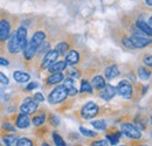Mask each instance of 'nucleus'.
Wrapping results in <instances>:
<instances>
[{"mask_svg": "<svg viewBox=\"0 0 152 146\" xmlns=\"http://www.w3.org/2000/svg\"><path fill=\"white\" fill-rule=\"evenodd\" d=\"M45 39H46V34L43 32H37L31 39V41L26 45L23 49V56L27 60H31L34 56V54L38 52L39 47L45 42Z\"/></svg>", "mask_w": 152, "mask_h": 146, "instance_id": "obj_1", "label": "nucleus"}, {"mask_svg": "<svg viewBox=\"0 0 152 146\" xmlns=\"http://www.w3.org/2000/svg\"><path fill=\"white\" fill-rule=\"evenodd\" d=\"M67 95L68 93H67V89L64 88V85H58V87H56L53 91L49 93L48 99H49V102L52 104H57V103L63 102L66 99Z\"/></svg>", "mask_w": 152, "mask_h": 146, "instance_id": "obj_2", "label": "nucleus"}, {"mask_svg": "<svg viewBox=\"0 0 152 146\" xmlns=\"http://www.w3.org/2000/svg\"><path fill=\"white\" fill-rule=\"evenodd\" d=\"M121 131L123 134H125L126 137L131 138V139H139L142 137V133L139 131V128H137L134 125L130 123H124L121 125Z\"/></svg>", "mask_w": 152, "mask_h": 146, "instance_id": "obj_3", "label": "nucleus"}, {"mask_svg": "<svg viewBox=\"0 0 152 146\" xmlns=\"http://www.w3.org/2000/svg\"><path fill=\"white\" fill-rule=\"evenodd\" d=\"M116 91L125 99H130L132 97V87L129 83V81H121L116 88Z\"/></svg>", "mask_w": 152, "mask_h": 146, "instance_id": "obj_4", "label": "nucleus"}, {"mask_svg": "<svg viewBox=\"0 0 152 146\" xmlns=\"http://www.w3.org/2000/svg\"><path fill=\"white\" fill-rule=\"evenodd\" d=\"M37 109H38V102L34 98H31V97H27L20 107V111L25 115L34 113L37 111Z\"/></svg>", "mask_w": 152, "mask_h": 146, "instance_id": "obj_5", "label": "nucleus"}, {"mask_svg": "<svg viewBox=\"0 0 152 146\" xmlns=\"http://www.w3.org/2000/svg\"><path fill=\"white\" fill-rule=\"evenodd\" d=\"M97 113H98V107L96 105L94 102L87 103L82 108V111H81V115H82V117L84 119H90V118L95 117Z\"/></svg>", "mask_w": 152, "mask_h": 146, "instance_id": "obj_6", "label": "nucleus"}, {"mask_svg": "<svg viewBox=\"0 0 152 146\" xmlns=\"http://www.w3.org/2000/svg\"><path fill=\"white\" fill-rule=\"evenodd\" d=\"M57 57H58V53H57L55 49H54V50H49V52H47L46 55L43 56L41 67H42V68H49V67L56 61Z\"/></svg>", "mask_w": 152, "mask_h": 146, "instance_id": "obj_7", "label": "nucleus"}, {"mask_svg": "<svg viewBox=\"0 0 152 146\" xmlns=\"http://www.w3.org/2000/svg\"><path fill=\"white\" fill-rule=\"evenodd\" d=\"M130 39V42L132 45L133 49L134 48H143V47H146L148 45L151 43V40L150 39H146V37H142V36H131Z\"/></svg>", "mask_w": 152, "mask_h": 146, "instance_id": "obj_8", "label": "nucleus"}, {"mask_svg": "<svg viewBox=\"0 0 152 146\" xmlns=\"http://www.w3.org/2000/svg\"><path fill=\"white\" fill-rule=\"evenodd\" d=\"M15 35H17V40H18L20 49L23 50L26 45H27V29L25 27H20L19 29L17 31Z\"/></svg>", "mask_w": 152, "mask_h": 146, "instance_id": "obj_9", "label": "nucleus"}, {"mask_svg": "<svg viewBox=\"0 0 152 146\" xmlns=\"http://www.w3.org/2000/svg\"><path fill=\"white\" fill-rule=\"evenodd\" d=\"M11 34V27L8 21L1 20L0 21V41H6Z\"/></svg>", "mask_w": 152, "mask_h": 146, "instance_id": "obj_10", "label": "nucleus"}, {"mask_svg": "<svg viewBox=\"0 0 152 146\" xmlns=\"http://www.w3.org/2000/svg\"><path fill=\"white\" fill-rule=\"evenodd\" d=\"M116 93H117L116 88L113 87L111 84H109V85H105V87H104V90L99 93V96H101V98L104 99V101H110V99L114 98Z\"/></svg>", "mask_w": 152, "mask_h": 146, "instance_id": "obj_11", "label": "nucleus"}, {"mask_svg": "<svg viewBox=\"0 0 152 146\" xmlns=\"http://www.w3.org/2000/svg\"><path fill=\"white\" fill-rule=\"evenodd\" d=\"M8 50L11 54H17L19 53L20 50V47H19V43H18V40H17V35L15 33H13L11 35V39H10V43H8Z\"/></svg>", "mask_w": 152, "mask_h": 146, "instance_id": "obj_12", "label": "nucleus"}, {"mask_svg": "<svg viewBox=\"0 0 152 146\" xmlns=\"http://www.w3.org/2000/svg\"><path fill=\"white\" fill-rule=\"evenodd\" d=\"M78 60H80V55L78 53L76 52V50H70L68 55H67V57H66V64H69V66H74L76 64L77 62H78Z\"/></svg>", "mask_w": 152, "mask_h": 146, "instance_id": "obj_13", "label": "nucleus"}, {"mask_svg": "<svg viewBox=\"0 0 152 146\" xmlns=\"http://www.w3.org/2000/svg\"><path fill=\"white\" fill-rule=\"evenodd\" d=\"M29 124H31V120H29L28 116L25 113H21L17 119V126L19 128H27L29 126Z\"/></svg>", "mask_w": 152, "mask_h": 146, "instance_id": "obj_14", "label": "nucleus"}, {"mask_svg": "<svg viewBox=\"0 0 152 146\" xmlns=\"http://www.w3.org/2000/svg\"><path fill=\"white\" fill-rule=\"evenodd\" d=\"M63 80H64V76H63V74L62 73H54L47 78V83H48L49 85L58 84V83L62 82Z\"/></svg>", "mask_w": 152, "mask_h": 146, "instance_id": "obj_15", "label": "nucleus"}, {"mask_svg": "<svg viewBox=\"0 0 152 146\" xmlns=\"http://www.w3.org/2000/svg\"><path fill=\"white\" fill-rule=\"evenodd\" d=\"M13 77H14V80H15L18 83H26V82H28L29 78H31L29 74L25 73V72H21V70L15 72V73L13 74Z\"/></svg>", "mask_w": 152, "mask_h": 146, "instance_id": "obj_16", "label": "nucleus"}, {"mask_svg": "<svg viewBox=\"0 0 152 146\" xmlns=\"http://www.w3.org/2000/svg\"><path fill=\"white\" fill-rule=\"evenodd\" d=\"M136 25H137V27L143 32V33H146L149 36L151 35L152 31H151V27L146 23V20H143V19H138L137 20V22H136Z\"/></svg>", "mask_w": 152, "mask_h": 146, "instance_id": "obj_17", "label": "nucleus"}, {"mask_svg": "<svg viewBox=\"0 0 152 146\" xmlns=\"http://www.w3.org/2000/svg\"><path fill=\"white\" fill-rule=\"evenodd\" d=\"M67 67L64 61H58V62H54L48 69L52 74L54 73H62V70H64V68Z\"/></svg>", "mask_w": 152, "mask_h": 146, "instance_id": "obj_18", "label": "nucleus"}, {"mask_svg": "<svg viewBox=\"0 0 152 146\" xmlns=\"http://www.w3.org/2000/svg\"><path fill=\"white\" fill-rule=\"evenodd\" d=\"M118 75H119V70H118L117 66H110L105 69V77L108 80H114Z\"/></svg>", "mask_w": 152, "mask_h": 146, "instance_id": "obj_19", "label": "nucleus"}, {"mask_svg": "<svg viewBox=\"0 0 152 146\" xmlns=\"http://www.w3.org/2000/svg\"><path fill=\"white\" fill-rule=\"evenodd\" d=\"M93 87L97 89V90H101V89H103L104 87H105V81H104V78L101 76V75H97L95 76L94 78H93Z\"/></svg>", "mask_w": 152, "mask_h": 146, "instance_id": "obj_20", "label": "nucleus"}, {"mask_svg": "<svg viewBox=\"0 0 152 146\" xmlns=\"http://www.w3.org/2000/svg\"><path fill=\"white\" fill-rule=\"evenodd\" d=\"M4 143L6 144V146H15L18 143V138L15 136H5L4 137Z\"/></svg>", "mask_w": 152, "mask_h": 146, "instance_id": "obj_21", "label": "nucleus"}, {"mask_svg": "<svg viewBox=\"0 0 152 146\" xmlns=\"http://www.w3.org/2000/svg\"><path fill=\"white\" fill-rule=\"evenodd\" d=\"M80 91L81 92H93V88H91V85H90V83L87 81V80H83L82 82H81V89H80Z\"/></svg>", "mask_w": 152, "mask_h": 146, "instance_id": "obj_22", "label": "nucleus"}, {"mask_svg": "<svg viewBox=\"0 0 152 146\" xmlns=\"http://www.w3.org/2000/svg\"><path fill=\"white\" fill-rule=\"evenodd\" d=\"M68 49H69V46H68L66 42H61V43H58V45L56 46V48H55V50L58 53V55L66 54V53L68 52Z\"/></svg>", "mask_w": 152, "mask_h": 146, "instance_id": "obj_23", "label": "nucleus"}, {"mask_svg": "<svg viewBox=\"0 0 152 146\" xmlns=\"http://www.w3.org/2000/svg\"><path fill=\"white\" fill-rule=\"evenodd\" d=\"M91 125L96 128V130H99V131H104L107 128V123L103 120V119H99V120H95L91 123Z\"/></svg>", "mask_w": 152, "mask_h": 146, "instance_id": "obj_24", "label": "nucleus"}, {"mask_svg": "<svg viewBox=\"0 0 152 146\" xmlns=\"http://www.w3.org/2000/svg\"><path fill=\"white\" fill-rule=\"evenodd\" d=\"M138 75H139V77H140V80L142 81H148L149 78H150V72L149 70H146L145 68H139L138 69Z\"/></svg>", "mask_w": 152, "mask_h": 146, "instance_id": "obj_25", "label": "nucleus"}, {"mask_svg": "<svg viewBox=\"0 0 152 146\" xmlns=\"http://www.w3.org/2000/svg\"><path fill=\"white\" fill-rule=\"evenodd\" d=\"M45 120H46V116H45V113H41V115H38L33 118V124L35 126H40L45 123Z\"/></svg>", "mask_w": 152, "mask_h": 146, "instance_id": "obj_26", "label": "nucleus"}, {"mask_svg": "<svg viewBox=\"0 0 152 146\" xmlns=\"http://www.w3.org/2000/svg\"><path fill=\"white\" fill-rule=\"evenodd\" d=\"M107 139L110 142L111 145H116L119 142V133H113V134H108Z\"/></svg>", "mask_w": 152, "mask_h": 146, "instance_id": "obj_27", "label": "nucleus"}, {"mask_svg": "<svg viewBox=\"0 0 152 146\" xmlns=\"http://www.w3.org/2000/svg\"><path fill=\"white\" fill-rule=\"evenodd\" d=\"M53 139H54V143H55V145L56 146H66L64 140L62 139V137H61L60 134H57L56 132L53 133Z\"/></svg>", "mask_w": 152, "mask_h": 146, "instance_id": "obj_28", "label": "nucleus"}, {"mask_svg": "<svg viewBox=\"0 0 152 146\" xmlns=\"http://www.w3.org/2000/svg\"><path fill=\"white\" fill-rule=\"evenodd\" d=\"M80 132L83 136H86V137H96V132L91 131V130H88V128H86L84 126H81L80 128Z\"/></svg>", "mask_w": 152, "mask_h": 146, "instance_id": "obj_29", "label": "nucleus"}, {"mask_svg": "<svg viewBox=\"0 0 152 146\" xmlns=\"http://www.w3.org/2000/svg\"><path fill=\"white\" fill-rule=\"evenodd\" d=\"M17 146H33V143L28 138H21V139L18 140Z\"/></svg>", "mask_w": 152, "mask_h": 146, "instance_id": "obj_30", "label": "nucleus"}, {"mask_svg": "<svg viewBox=\"0 0 152 146\" xmlns=\"http://www.w3.org/2000/svg\"><path fill=\"white\" fill-rule=\"evenodd\" d=\"M0 83H2V84H8L10 83V80H8V77L5 75V74L0 73Z\"/></svg>", "mask_w": 152, "mask_h": 146, "instance_id": "obj_31", "label": "nucleus"}, {"mask_svg": "<svg viewBox=\"0 0 152 146\" xmlns=\"http://www.w3.org/2000/svg\"><path fill=\"white\" fill-rule=\"evenodd\" d=\"M123 43H124V46L128 47L129 49H133V47H132V45H131V42H130V39H129V37H124V39H123Z\"/></svg>", "mask_w": 152, "mask_h": 146, "instance_id": "obj_32", "label": "nucleus"}, {"mask_svg": "<svg viewBox=\"0 0 152 146\" xmlns=\"http://www.w3.org/2000/svg\"><path fill=\"white\" fill-rule=\"evenodd\" d=\"M91 146H108V143L107 140H97V142H94Z\"/></svg>", "mask_w": 152, "mask_h": 146, "instance_id": "obj_33", "label": "nucleus"}, {"mask_svg": "<svg viewBox=\"0 0 152 146\" xmlns=\"http://www.w3.org/2000/svg\"><path fill=\"white\" fill-rule=\"evenodd\" d=\"M34 99H35L37 102H43V101H45V97H43V95H42V93L37 92V93L34 95Z\"/></svg>", "mask_w": 152, "mask_h": 146, "instance_id": "obj_34", "label": "nucleus"}, {"mask_svg": "<svg viewBox=\"0 0 152 146\" xmlns=\"http://www.w3.org/2000/svg\"><path fill=\"white\" fill-rule=\"evenodd\" d=\"M2 128H5V130L11 131V132H14V131H15V128H13V125H11L10 123H5V124H2Z\"/></svg>", "mask_w": 152, "mask_h": 146, "instance_id": "obj_35", "label": "nucleus"}, {"mask_svg": "<svg viewBox=\"0 0 152 146\" xmlns=\"http://www.w3.org/2000/svg\"><path fill=\"white\" fill-rule=\"evenodd\" d=\"M67 93L68 95H72V96H74L77 93V89H76L75 87H70V88H67Z\"/></svg>", "mask_w": 152, "mask_h": 146, "instance_id": "obj_36", "label": "nucleus"}, {"mask_svg": "<svg viewBox=\"0 0 152 146\" xmlns=\"http://www.w3.org/2000/svg\"><path fill=\"white\" fill-rule=\"evenodd\" d=\"M38 85H39V84L37 83V82H32V83H29V84L27 85V88H26V89H27L28 91H31V90H33V89L38 88Z\"/></svg>", "mask_w": 152, "mask_h": 146, "instance_id": "obj_37", "label": "nucleus"}, {"mask_svg": "<svg viewBox=\"0 0 152 146\" xmlns=\"http://www.w3.org/2000/svg\"><path fill=\"white\" fill-rule=\"evenodd\" d=\"M144 63H145L146 66H149V67H151V64H152L151 55H148V56H145V57H144Z\"/></svg>", "mask_w": 152, "mask_h": 146, "instance_id": "obj_38", "label": "nucleus"}, {"mask_svg": "<svg viewBox=\"0 0 152 146\" xmlns=\"http://www.w3.org/2000/svg\"><path fill=\"white\" fill-rule=\"evenodd\" d=\"M68 74H69L70 76H73V77H78V76H80V74L77 73V70L74 69V68H70L69 72H68Z\"/></svg>", "mask_w": 152, "mask_h": 146, "instance_id": "obj_39", "label": "nucleus"}, {"mask_svg": "<svg viewBox=\"0 0 152 146\" xmlns=\"http://www.w3.org/2000/svg\"><path fill=\"white\" fill-rule=\"evenodd\" d=\"M8 64H10L8 60H6V58H4V57H0V66H2V67H7Z\"/></svg>", "mask_w": 152, "mask_h": 146, "instance_id": "obj_40", "label": "nucleus"}, {"mask_svg": "<svg viewBox=\"0 0 152 146\" xmlns=\"http://www.w3.org/2000/svg\"><path fill=\"white\" fill-rule=\"evenodd\" d=\"M50 123L54 124L55 126L58 125V118H57L56 116H52V117H50Z\"/></svg>", "mask_w": 152, "mask_h": 146, "instance_id": "obj_41", "label": "nucleus"}, {"mask_svg": "<svg viewBox=\"0 0 152 146\" xmlns=\"http://www.w3.org/2000/svg\"><path fill=\"white\" fill-rule=\"evenodd\" d=\"M145 2H146L149 6H151L152 5V0H145Z\"/></svg>", "mask_w": 152, "mask_h": 146, "instance_id": "obj_42", "label": "nucleus"}, {"mask_svg": "<svg viewBox=\"0 0 152 146\" xmlns=\"http://www.w3.org/2000/svg\"><path fill=\"white\" fill-rule=\"evenodd\" d=\"M42 146H49V145H48L47 143H43V144H42Z\"/></svg>", "mask_w": 152, "mask_h": 146, "instance_id": "obj_43", "label": "nucleus"}, {"mask_svg": "<svg viewBox=\"0 0 152 146\" xmlns=\"http://www.w3.org/2000/svg\"><path fill=\"white\" fill-rule=\"evenodd\" d=\"M142 146H146V145H142Z\"/></svg>", "mask_w": 152, "mask_h": 146, "instance_id": "obj_44", "label": "nucleus"}, {"mask_svg": "<svg viewBox=\"0 0 152 146\" xmlns=\"http://www.w3.org/2000/svg\"><path fill=\"white\" fill-rule=\"evenodd\" d=\"M122 146H124V145H122Z\"/></svg>", "mask_w": 152, "mask_h": 146, "instance_id": "obj_45", "label": "nucleus"}]
</instances>
